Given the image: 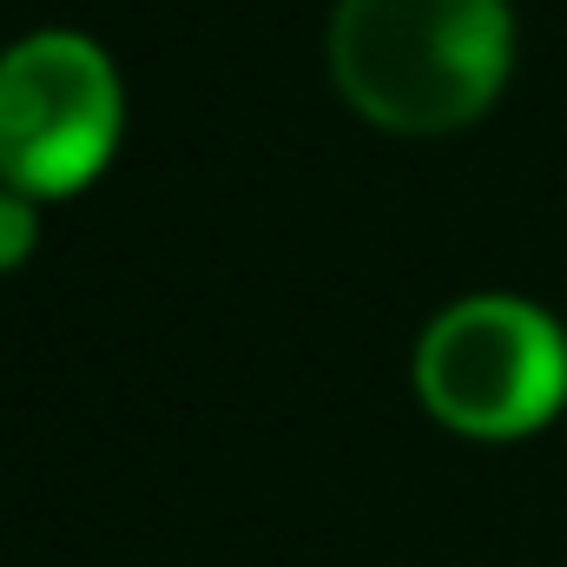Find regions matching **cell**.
<instances>
[{"mask_svg": "<svg viewBox=\"0 0 567 567\" xmlns=\"http://www.w3.org/2000/svg\"><path fill=\"white\" fill-rule=\"evenodd\" d=\"M502 0H337L330 73L343 100L390 133H455L508 80Z\"/></svg>", "mask_w": 567, "mask_h": 567, "instance_id": "6da1fadb", "label": "cell"}, {"mask_svg": "<svg viewBox=\"0 0 567 567\" xmlns=\"http://www.w3.org/2000/svg\"><path fill=\"white\" fill-rule=\"evenodd\" d=\"M27 251H33V212L20 192H0V271L20 265Z\"/></svg>", "mask_w": 567, "mask_h": 567, "instance_id": "277c9868", "label": "cell"}, {"mask_svg": "<svg viewBox=\"0 0 567 567\" xmlns=\"http://www.w3.org/2000/svg\"><path fill=\"white\" fill-rule=\"evenodd\" d=\"M416 390L462 435H528L567 403V337L522 297H468L423 330Z\"/></svg>", "mask_w": 567, "mask_h": 567, "instance_id": "7a4b0ae2", "label": "cell"}, {"mask_svg": "<svg viewBox=\"0 0 567 567\" xmlns=\"http://www.w3.org/2000/svg\"><path fill=\"white\" fill-rule=\"evenodd\" d=\"M120 140V80L80 33H33L0 60V178L20 198L80 192Z\"/></svg>", "mask_w": 567, "mask_h": 567, "instance_id": "3957f363", "label": "cell"}]
</instances>
